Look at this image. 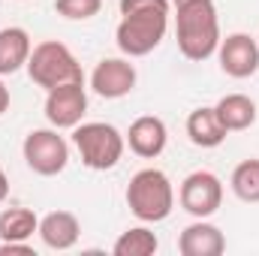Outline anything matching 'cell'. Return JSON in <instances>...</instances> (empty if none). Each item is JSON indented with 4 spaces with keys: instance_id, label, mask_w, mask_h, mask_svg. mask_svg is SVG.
Returning a JSON list of instances; mask_svg holds the SVG:
<instances>
[{
    "instance_id": "9c48e42d",
    "label": "cell",
    "mask_w": 259,
    "mask_h": 256,
    "mask_svg": "<svg viewBox=\"0 0 259 256\" xmlns=\"http://www.w3.org/2000/svg\"><path fill=\"white\" fill-rule=\"evenodd\" d=\"M220 69L229 78H250L259 72V42L250 33H229L217 46Z\"/></svg>"
},
{
    "instance_id": "2e32d148",
    "label": "cell",
    "mask_w": 259,
    "mask_h": 256,
    "mask_svg": "<svg viewBox=\"0 0 259 256\" xmlns=\"http://www.w3.org/2000/svg\"><path fill=\"white\" fill-rule=\"evenodd\" d=\"M187 136L196 148H217L223 145L226 139V127L220 124L214 106H202V109H193L190 118H187Z\"/></svg>"
},
{
    "instance_id": "8992f818",
    "label": "cell",
    "mask_w": 259,
    "mask_h": 256,
    "mask_svg": "<svg viewBox=\"0 0 259 256\" xmlns=\"http://www.w3.org/2000/svg\"><path fill=\"white\" fill-rule=\"evenodd\" d=\"M21 154H24L27 169L36 172V175H42V178L61 175L66 169V163H69V145H66V139L55 127L30 130L24 136Z\"/></svg>"
},
{
    "instance_id": "3957f363",
    "label": "cell",
    "mask_w": 259,
    "mask_h": 256,
    "mask_svg": "<svg viewBox=\"0 0 259 256\" xmlns=\"http://www.w3.org/2000/svg\"><path fill=\"white\" fill-rule=\"evenodd\" d=\"M127 208L142 223H160L175 208V187L163 169H139L127 184Z\"/></svg>"
},
{
    "instance_id": "7402d4cb",
    "label": "cell",
    "mask_w": 259,
    "mask_h": 256,
    "mask_svg": "<svg viewBox=\"0 0 259 256\" xmlns=\"http://www.w3.org/2000/svg\"><path fill=\"white\" fill-rule=\"evenodd\" d=\"M6 109H9V88L0 81V115H3Z\"/></svg>"
},
{
    "instance_id": "8fae6325",
    "label": "cell",
    "mask_w": 259,
    "mask_h": 256,
    "mask_svg": "<svg viewBox=\"0 0 259 256\" xmlns=\"http://www.w3.org/2000/svg\"><path fill=\"white\" fill-rule=\"evenodd\" d=\"M124 139H127L130 151H133L136 157L154 160V157H160V154L166 151L169 130L163 124V118H157V115H142V118H136V121L130 124Z\"/></svg>"
},
{
    "instance_id": "52a82bcc",
    "label": "cell",
    "mask_w": 259,
    "mask_h": 256,
    "mask_svg": "<svg viewBox=\"0 0 259 256\" xmlns=\"http://www.w3.org/2000/svg\"><path fill=\"white\" fill-rule=\"evenodd\" d=\"M178 202L193 217H211L223 205V181L208 169L190 172L178 187Z\"/></svg>"
},
{
    "instance_id": "5bb4252c",
    "label": "cell",
    "mask_w": 259,
    "mask_h": 256,
    "mask_svg": "<svg viewBox=\"0 0 259 256\" xmlns=\"http://www.w3.org/2000/svg\"><path fill=\"white\" fill-rule=\"evenodd\" d=\"M214 112H217L220 124L226 127V133H241V130H250L256 124V103L247 94H226V97H220Z\"/></svg>"
},
{
    "instance_id": "ffe728a7",
    "label": "cell",
    "mask_w": 259,
    "mask_h": 256,
    "mask_svg": "<svg viewBox=\"0 0 259 256\" xmlns=\"http://www.w3.org/2000/svg\"><path fill=\"white\" fill-rule=\"evenodd\" d=\"M103 0H55V12L66 21H88L100 15Z\"/></svg>"
},
{
    "instance_id": "d6986e66",
    "label": "cell",
    "mask_w": 259,
    "mask_h": 256,
    "mask_svg": "<svg viewBox=\"0 0 259 256\" xmlns=\"http://www.w3.org/2000/svg\"><path fill=\"white\" fill-rule=\"evenodd\" d=\"M229 187H232V193H235L241 202L256 205L259 202V160L256 157H250V160H244V163H238V166L232 169Z\"/></svg>"
},
{
    "instance_id": "9a60e30c",
    "label": "cell",
    "mask_w": 259,
    "mask_h": 256,
    "mask_svg": "<svg viewBox=\"0 0 259 256\" xmlns=\"http://www.w3.org/2000/svg\"><path fill=\"white\" fill-rule=\"evenodd\" d=\"M30 52H33V42L24 27H3L0 30V75H12L21 66H27Z\"/></svg>"
},
{
    "instance_id": "cb8c5ba5",
    "label": "cell",
    "mask_w": 259,
    "mask_h": 256,
    "mask_svg": "<svg viewBox=\"0 0 259 256\" xmlns=\"http://www.w3.org/2000/svg\"><path fill=\"white\" fill-rule=\"evenodd\" d=\"M184 3H193V0H172V6H184Z\"/></svg>"
},
{
    "instance_id": "ba28073f",
    "label": "cell",
    "mask_w": 259,
    "mask_h": 256,
    "mask_svg": "<svg viewBox=\"0 0 259 256\" xmlns=\"http://www.w3.org/2000/svg\"><path fill=\"white\" fill-rule=\"evenodd\" d=\"M88 112V91L84 81H66L46 91V118L55 130H72L81 124Z\"/></svg>"
},
{
    "instance_id": "30bf717a",
    "label": "cell",
    "mask_w": 259,
    "mask_h": 256,
    "mask_svg": "<svg viewBox=\"0 0 259 256\" xmlns=\"http://www.w3.org/2000/svg\"><path fill=\"white\" fill-rule=\"evenodd\" d=\"M136 66L127 58H103L91 72V88L103 100H121L136 88Z\"/></svg>"
},
{
    "instance_id": "6da1fadb",
    "label": "cell",
    "mask_w": 259,
    "mask_h": 256,
    "mask_svg": "<svg viewBox=\"0 0 259 256\" xmlns=\"http://www.w3.org/2000/svg\"><path fill=\"white\" fill-rule=\"evenodd\" d=\"M169 6L172 0H121L124 18L115 30V39L127 58H145L166 39Z\"/></svg>"
},
{
    "instance_id": "5b68a950",
    "label": "cell",
    "mask_w": 259,
    "mask_h": 256,
    "mask_svg": "<svg viewBox=\"0 0 259 256\" xmlns=\"http://www.w3.org/2000/svg\"><path fill=\"white\" fill-rule=\"evenodd\" d=\"M27 75H30L33 84H39L46 91L66 84V81H84L81 64L58 39H46V42L33 46V52L27 58Z\"/></svg>"
},
{
    "instance_id": "7c38bea8",
    "label": "cell",
    "mask_w": 259,
    "mask_h": 256,
    "mask_svg": "<svg viewBox=\"0 0 259 256\" xmlns=\"http://www.w3.org/2000/svg\"><path fill=\"white\" fill-rule=\"evenodd\" d=\"M226 250V238L220 226L208 223V217H196V223L184 226L178 235V253L181 256H220Z\"/></svg>"
},
{
    "instance_id": "ac0fdd59",
    "label": "cell",
    "mask_w": 259,
    "mask_h": 256,
    "mask_svg": "<svg viewBox=\"0 0 259 256\" xmlns=\"http://www.w3.org/2000/svg\"><path fill=\"white\" fill-rule=\"evenodd\" d=\"M160 247L157 235L148 226H133L127 232H121V238L115 241L112 253L115 256H154Z\"/></svg>"
},
{
    "instance_id": "d4e9b609",
    "label": "cell",
    "mask_w": 259,
    "mask_h": 256,
    "mask_svg": "<svg viewBox=\"0 0 259 256\" xmlns=\"http://www.w3.org/2000/svg\"><path fill=\"white\" fill-rule=\"evenodd\" d=\"M256 42H259V36H256Z\"/></svg>"
},
{
    "instance_id": "4fadbf2b",
    "label": "cell",
    "mask_w": 259,
    "mask_h": 256,
    "mask_svg": "<svg viewBox=\"0 0 259 256\" xmlns=\"http://www.w3.org/2000/svg\"><path fill=\"white\" fill-rule=\"evenodd\" d=\"M81 223L72 211H49L39 217V238L49 250H69L78 244Z\"/></svg>"
},
{
    "instance_id": "277c9868",
    "label": "cell",
    "mask_w": 259,
    "mask_h": 256,
    "mask_svg": "<svg viewBox=\"0 0 259 256\" xmlns=\"http://www.w3.org/2000/svg\"><path fill=\"white\" fill-rule=\"evenodd\" d=\"M72 145L81 157V163L94 172H109L121 163L127 139L124 133L106 121H88L72 127Z\"/></svg>"
},
{
    "instance_id": "7a4b0ae2",
    "label": "cell",
    "mask_w": 259,
    "mask_h": 256,
    "mask_svg": "<svg viewBox=\"0 0 259 256\" xmlns=\"http://www.w3.org/2000/svg\"><path fill=\"white\" fill-rule=\"evenodd\" d=\"M175 39L187 61H208L220 46V21L214 0H193L175 6Z\"/></svg>"
},
{
    "instance_id": "603a6c76",
    "label": "cell",
    "mask_w": 259,
    "mask_h": 256,
    "mask_svg": "<svg viewBox=\"0 0 259 256\" xmlns=\"http://www.w3.org/2000/svg\"><path fill=\"white\" fill-rule=\"evenodd\" d=\"M6 196H9V178H6V172L0 169V202H3Z\"/></svg>"
},
{
    "instance_id": "44dd1931",
    "label": "cell",
    "mask_w": 259,
    "mask_h": 256,
    "mask_svg": "<svg viewBox=\"0 0 259 256\" xmlns=\"http://www.w3.org/2000/svg\"><path fill=\"white\" fill-rule=\"evenodd\" d=\"M33 256V247L27 241H3L0 244V256Z\"/></svg>"
},
{
    "instance_id": "e0dca14e",
    "label": "cell",
    "mask_w": 259,
    "mask_h": 256,
    "mask_svg": "<svg viewBox=\"0 0 259 256\" xmlns=\"http://www.w3.org/2000/svg\"><path fill=\"white\" fill-rule=\"evenodd\" d=\"M39 232V217L30 208H6L0 214V241H30Z\"/></svg>"
}]
</instances>
